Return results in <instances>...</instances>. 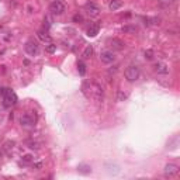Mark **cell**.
<instances>
[{"label":"cell","instance_id":"obj_1","mask_svg":"<svg viewBox=\"0 0 180 180\" xmlns=\"http://www.w3.org/2000/svg\"><path fill=\"white\" fill-rule=\"evenodd\" d=\"M82 92L87 99L90 100H96V102H102L103 97H104V93H103V87L97 82H84L83 86H82Z\"/></svg>","mask_w":180,"mask_h":180},{"label":"cell","instance_id":"obj_2","mask_svg":"<svg viewBox=\"0 0 180 180\" xmlns=\"http://www.w3.org/2000/svg\"><path fill=\"white\" fill-rule=\"evenodd\" d=\"M0 94L3 96V106L4 107H11L17 103V96L13 90H10L7 87H1L0 89Z\"/></svg>","mask_w":180,"mask_h":180},{"label":"cell","instance_id":"obj_3","mask_svg":"<svg viewBox=\"0 0 180 180\" xmlns=\"http://www.w3.org/2000/svg\"><path fill=\"white\" fill-rule=\"evenodd\" d=\"M65 3L63 1H60V0H54L51 4H49V11L52 14H55V16H60V14H63L65 11Z\"/></svg>","mask_w":180,"mask_h":180},{"label":"cell","instance_id":"obj_4","mask_svg":"<svg viewBox=\"0 0 180 180\" xmlns=\"http://www.w3.org/2000/svg\"><path fill=\"white\" fill-rule=\"evenodd\" d=\"M124 75H125V79H127L128 82H135V80L139 78L141 72H139L138 66H128Z\"/></svg>","mask_w":180,"mask_h":180},{"label":"cell","instance_id":"obj_5","mask_svg":"<svg viewBox=\"0 0 180 180\" xmlns=\"http://www.w3.org/2000/svg\"><path fill=\"white\" fill-rule=\"evenodd\" d=\"M24 49H25V52H27L28 55L34 56V55H37L38 51H40V45L34 40H28L25 42V45H24Z\"/></svg>","mask_w":180,"mask_h":180},{"label":"cell","instance_id":"obj_6","mask_svg":"<svg viewBox=\"0 0 180 180\" xmlns=\"http://www.w3.org/2000/svg\"><path fill=\"white\" fill-rule=\"evenodd\" d=\"M35 116L31 114V113H25L23 116L20 117V124L23 125V127H32V125L35 124Z\"/></svg>","mask_w":180,"mask_h":180},{"label":"cell","instance_id":"obj_7","mask_svg":"<svg viewBox=\"0 0 180 180\" xmlns=\"http://www.w3.org/2000/svg\"><path fill=\"white\" fill-rule=\"evenodd\" d=\"M84 10L87 11V14L90 17H97L99 14H100V9H99V6L94 4V3H87V4L84 6Z\"/></svg>","mask_w":180,"mask_h":180},{"label":"cell","instance_id":"obj_8","mask_svg":"<svg viewBox=\"0 0 180 180\" xmlns=\"http://www.w3.org/2000/svg\"><path fill=\"white\" fill-rule=\"evenodd\" d=\"M179 173V166L175 165V163H167L166 166H165V176L166 177H172V176H175Z\"/></svg>","mask_w":180,"mask_h":180},{"label":"cell","instance_id":"obj_9","mask_svg":"<svg viewBox=\"0 0 180 180\" xmlns=\"http://www.w3.org/2000/svg\"><path fill=\"white\" fill-rule=\"evenodd\" d=\"M100 59H102V62H104V63H111V62H114L116 56H114V54L111 51H102Z\"/></svg>","mask_w":180,"mask_h":180},{"label":"cell","instance_id":"obj_10","mask_svg":"<svg viewBox=\"0 0 180 180\" xmlns=\"http://www.w3.org/2000/svg\"><path fill=\"white\" fill-rule=\"evenodd\" d=\"M153 69H155V72L159 75H167L169 73V68H167L166 63H163V62H158L155 66H153Z\"/></svg>","mask_w":180,"mask_h":180},{"label":"cell","instance_id":"obj_11","mask_svg":"<svg viewBox=\"0 0 180 180\" xmlns=\"http://www.w3.org/2000/svg\"><path fill=\"white\" fill-rule=\"evenodd\" d=\"M110 46L113 48V49H117V51H121V49H124L125 44L121 40H117V38H113V40H110Z\"/></svg>","mask_w":180,"mask_h":180},{"label":"cell","instance_id":"obj_12","mask_svg":"<svg viewBox=\"0 0 180 180\" xmlns=\"http://www.w3.org/2000/svg\"><path fill=\"white\" fill-rule=\"evenodd\" d=\"M37 35H38V38H40L42 42H48V44H49V42L52 41L51 35H49V34H48L45 30H40V31L37 32Z\"/></svg>","mask_w":180,"mask_h":180},{"label":"cell","instance_id":"obj_13","mask_svg":"<svg viewBox=\"0 0 180 180\" xmlns=\"http://www.w3.org/2000/svg\"><path fill=\"white\" fill-rule=\"evenodd\" d=\"M100 31V25L99 24H93L87 28V37H96L97 34Z\"/></svg>","mask_w":180,"mask_h":180},{"label":"cell","instance_id":"obj_14","mask_svg":"<svg viewBox=\"0 0 180 180\" xmlns=\"http://www.w3.org/2000/svg\"><path fill=\"white\" fill-rule=\"evenodd\" d=\"M106 169H107V173H110V175H118V173H120V166H118V165H111V163H107Z\"/></svg>","mask_w":180,"mask_h":180},{"label":"cell","instance_id":"obj_15","mask_svg":"<svg viewBox=\"0 0 180 180\" xmlns=\"http://www.w3.org/2000/svg\"><path fill=\"white\" fill-rule=\"evenodd\" d=\"M14 145H16L14 141H6V142L3 143V148H1V149H3V152H4V153H10L11 151H13Z\"/></svg>","mask_w":180,"mask_h":180},{"label":"cell","instance_id":"obj_16","mask_svg":"<svg viewBox=\"0 0 180 180\" xmlns=\"http://www.w3.org/2000/svg\"><path fill=\"white\" fill-rule=\"evenodd\" d=\"M122 6V0H111L110 4H108V7H110V10H113V11H116V10H118Z\"/></svg>","mask_w":180,"mask_h":180},{"label":"cell","instance_id":"obj_17","mask_svg":"<svg viewBox=\"0 0 180 180\" xmlns=\"http://www.w3.org/2000/svg\"><path fill=\"white\" fill-rule=\"evenodd\" d=\"M78 172L82 173V175H89V173H92V167L89 166V165H79Z\"/></svg>","mask_w":180,"mask_h":180},{"label":"cell","instance_id":"obj_18","mask_svg":"<svg viewBox=\"0 0 180 180\" xmlns=\"http://www.w3.org/2000/svg\"><path fill=\"white\" fill-rule=\"evenodd\" d=\"M143 21L146 25H159L161 24V19H158V17H153V19L148 17V19H143Z\"/></svg>","mask_w":180,"mask_h":180},{"label":"cell","instance_id":"obj_19","mask_svg":"<svg viewBox=\"0 0 180 180\" xmlns=\"http://www.w3.org/2000/svg\"><path fill=\"white\" fill-rule=\"evenodd\" d=\"M93 52H94L93 46H92V45H87V46H86V49L83 51V55H82V56H83L84 59H89V58L93 55Z\"/></svg>","mask_w":180,"mask_h":180},{"label":"cell","instance_id":"obj_20","mask_svg":"<svg viewBox=\"0 0 180 180\" xmlns=\"http://www.w3.org/2000/svg\"><path fill=\"white\" fill-rule=\"evenodd\" d=\"M78 70H79V73L82 75V76L86 75V65H84L82 60H79V62H78Z\"/></svg>","mask_w":180,"mask_h":180},{"label":"cell","instance_id":"obj_21","mask_svg":"<svg viewBox=\"0 0 180 180\" xmlns=\"http://www.w3.org/2000/svg\"><path fill=\"white\" fill-rule=\"evenodd\" d=\"M173 1L175 0H158V3L161 7H169L170 4H173Z\"/></svg>","mask_w":180,"mask_h":180},{"label":"cell","instance_id":"obj_22","mask_svg":"<svg viewBox=\"0 0 180 180\" xmlns=\"http://www.w3.org/2000/svg\"><path fill=\"white\" fill-rule=\"evenodd\" d=\"M32 162H34L32 155H24L23 156V165H28V163H32Z\"/></svg>","mask_w":180,"mask_h":180},{"label":"cell","instance_id":"obj_23","mask_svg":"<svg viewBox=\"0 0 180 180\" xmlns=\"http://www.w3.org/2000/svg\"><path fill=\"white\" fill-rule=\"evenodd\" d=\"M45 51L48 52V54H54V52L56 51V45L55 44H52V42H49V45L45 48Z\"/></svg>","mask_w":180,"mask_h":180},{"label":"cell","instance_id":"obj_24","mask_svg":"<svg viewBox=\"0 0 180 180\" xmlns=\"http://www.w3.org/2000/svg\"><path fill=\"white\" fill-rule=\"evenodd\" d=\"M153 55H155V54H153L152 49H146V51H145V59H148V60L153 59Z\"/></svg>","mask_w":180,"mask_h":180},{"label":"cell","instance_id":"obj_25","mask_svg":"<svg viewBox=\"0 0 180 180\" xmlns=\"http://www.w3.org/2000/svg\"><path fill=\"white\" fill-rule=\"evenodd\" d=\"M122 32H137V27H129V25H125V27H122Z\"/></svg>","mask_w":180,"mask_h":180},{"label":"cell","instance_id":"obj_26","mask_svg":"<svg viewBox=\"0 0 180 180\" xmlns=\"http://www.w3.org/2000/svg\"><path fill=\"white\" fill-rule=\"evenodd\" d=\"M125 99H127V94H125L124 92H118V94H117V100H118V102H124Z\"/></svg>","mask_w":180,"mask_h":180},{"label":"cell","instance_id":"obj_27","mask_svg":"<svg viewBox=\"0 0 180 180\" xmlns=\"http://www.w3.org/2000/svg\"><path fill=\"white\" fill-rule=\"evenodd\" d=\"M28 145H30V148L31 149H38L40 148V143L35 142V141H30V142H27Z\"/></svg>","mask_w":180,"mask_h":180},{"label":"cell","instance_id":"obj_28","mask_svg":"<svg viewBox=\"0 0 180 180\" xmlns=\"http://www.w3.org/2000/svg\"><path fill=\"white\" fill-rule=\"evenodd\" d=\"M73 21L75 23H83V17H82L80 14H76V16L73 17Z\"/></svg>","mask_w":180,"mask_h":180},{"label":"cell","instance_id":"obj_29","mask_svg":"<svg viewBox=\"0 0 180 180\" xmlns=\"http://www.w3.org/2000/svg\"><path fill=\"white\" fill-rule=\"evenodd\" d=\"M32 166H34V169L40 170V169L42 167V162H38V163H32Z\"/></svg>","mask_w":180,"mask_h":180}]
</instances>
